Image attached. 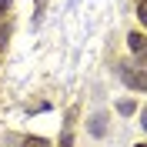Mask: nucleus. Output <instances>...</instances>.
<instances>
[{
    "mask_svg": "<svg viewBox=\"0 0 147 147\" xmlns=\"http://www.w3.org/2000/svg\"><path fill=\"white\" fill-rule=\"evenodd\" d=\"M10 7V0H0V13H3V10H7Z\"/></svg>",
    "mask_w": 147,
    "mask_h": 147,
    "instance_id": "nucleus-10",
    "label": "nucleus"
},
{
    "mask_svg": "<svg viewBox=\"0 0 147 147\" xmlns=\"http://www.w3.org/2000/svg\"><path fill=\"white\" fill-rule=\"evenodd\" d=\"M137 20L147 27V0H137Z\"/></svg>",
    "mask_w": 147,
    "mask_h": 147,
    "instance_id": "nucleus-5",
    "label": "nucleus"
},
{
    "mask_svg": "<svg viewBox=\"0 0 147 147\" xmlns=\"http://www.w3.org/2000/svg\"><path fill=\"white\" fill-rule=\"evenodd\" d=\"M120 80L127 84L130 90H147V70H140L134 64H120Z\"/></svg>",
    "mask_w": 147,
    "mask_h": 147,
    "instance_id": "nucleus-1",
    "label": "nucleus"
},
{
    "mask_svg": "<svg viewBox=\"0 0 147 147\" xmlns=\"http://www.w3.org/2000/svg\"><path fill=\"white\" fill-rule=\"evenodd\" d=\"M104 130H107V127H104V117H94V120H90V134L104 137Z\"/></svg>",
    "mask_w": 147,
    "mask_h": 147,
    "instance_id": "nucleus-3",
    "label": "nucleus"
},
{
    "mask_svg": "<svg viewBox=\"0 0 147 147\" xmlns=\"http://www.w3.org/2000/svg\"><path fill=\"white\" fill-rule=\"evenodd\" d=\"M20 147H50V140H44V137H27Z\"/></svg>",
    "mask_w": 147,
    "mask_h": 147,
    "instance_id": "nucleus-4",
    "label": "nucleus"
},
{
    "mask_svg": "<svg viewBox=\"0 0 147 147\" xmlns=\"http://www.w3.org/2000/svg\"><path fill=\"white\" fill-rule=\"evenodd\" d=\"M117 110H120V114H134V100H120Z\"/></svg>",
    "mask_w": 147,
    "mask_h": 147,
    "instance_id": "nucleus-7",
    "label": "nucleus"
},
{
    "mask_svg": "<svg viewBox=\"0 0 147 147\" xmlns=\"http://www.w3.org/2000/svg\"><path fill=\"white\" fill-rule=\"evenodd\" d=\"M70 117H74V114H70ZM60 147H70V120L64 124V137H60Z\"/></svg>",
    "mask_w": 147,
    "mask_h": 147,
    "instance_id": "nucleus-6",
    "label": "nucleus"
},
{
    "mask_svg": "<svg viewBox=\"0 0 147 147\" xmlns=\"http://www.w3.org/2000/svg\"><path fill=\"white\" fill-rule=\"evenodd\" d=\"M7 37H10V27H0V50L7 47Z\"/></svg>",
    "mask_w": 147,
    "mask_h": 147,
    "instance_id": "nucleus-8",
    "label": "nucleus"
},
{
    "mask_svg": "<svg viewBox=\"0 0 147 147\" xmlns=\"http://www.w3.org/2000/svg\"><path fill=\"white\" fill-rule=\"evenodd\" d=\"M127 47H130V54H137V60L140 64H147V37L144 34H127Z\"/></svg>",
    "mask_w": 147,
    "mask_h": 147,
    "instance_id": "nucleus-2",
    "label": "nucleus"
},
{
    "mask_svg": "<svg viewBox=\"0 0 147 147\" xmlns=\"http://www.w3.org/2000/svg\"><path fill=\"white\" fill-rule=\"evenodd\" d=\"M140 124H144V130H147V107H144V114H140Z\"/></svg>",
    "mask_w": 147,
    "mask_h": 147,
    "instance_id": "nucleus-9",
    "label": "nucleus"
},
{
    "mask_svg": "<svg viewBox=\"0 0 147 147\" xmlns=\"http://www.w3.org/2000/svg\"><path fill=\"white\" fill-rule=\"evenodd\" d=\"M137 147H147V144H137Z\"/></svg>",
    "mask_w": 147,
    "mask_h": 147,
    "instance_id": "nucleus-11",
    "label": "nucleus"
}]
</instances>
